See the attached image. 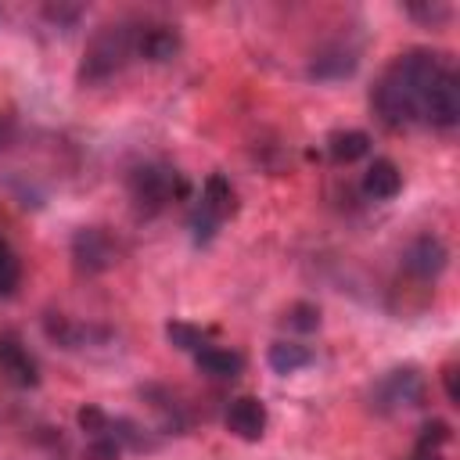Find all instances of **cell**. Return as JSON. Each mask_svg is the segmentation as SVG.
<instances>
[{"mask_svg": "<svg viewBox=\"0 0 460 460\" xmlns=\"http://www.w3.org/2000/svg\"><path fill=\"white\" fill-rule=\"evenodd\" d=\"M449 68L446 54H435V50H406L399 58L388 61V68L377 75L374 90H370V108L374 115L392 126V129H402V126H413L420 122V104H424V93L428 86Z\"/></svg>", "mask_w": 460, "mask_h": 460, "instance_id": "6da1fadb", "label": "cell"}, {"mask_svg": "<svg viewBox=\"0 0 460 460\" xmlns=\"http://www.w3.org/2000/svg\"><path fill=\"white\" fill-rule=\"evenodd\" d=\"M137 36H140V22H111L101 25L79 61V83H104L115 72H122L133 58H137Z\"/></svg>", "mask_w": 460, "mask_h": 460, "instance_id": "7a4b0ae2", "label": "cell"}, {"mask_svg": "<svg viewBox=\"0 0 460 460\" xmlns=\"http://www.w3.org/2000/svg\"><path fill=\"white\" fill-rule=\"evenodd\" d=\"M183 190H187L183 176H180L176 169L162 165V162H144V165H137V169L129 172V198H133L137 212H144V216L162 212V208H165L176 194H183Z\"/></svg>", "mask_w": 460, "mask_h": 460, "instance_id": "3957f363", "label": "cell"}, {"mask_svg": "<svg viewBox=\"0 0 460 460\" xmlns=\"http://www.w3.org/2000/svg\"><path fill=\"white\" fill-rule=\"evenodd\" d=\"M230 212H234V187H230L226 176L212 172V176L205 180V187H201V198H198L194 212H190L194 241H198V244H208Z\"/></svg>", "mask_w": 460, "mask_h": 460, "instance_id": "277c9868", "label": "cell"}, {"mask_svg": "<svg viewBox=\"0 0 460 460\" xmlns=\"http://www.w3.org/2000/svg\"><path fill=\"white\" fill-rule=\"evenodd\" d=\"M420 399H424V377L417 374V367L388 370L370 392V406L381 413H392L402 406H420Z\"/></svg>", "mask_w": 460, "mask_h": 460, "instance_id": "5b68a950", "label": "cell"}, {"mask_svg": "<svg viewBox=\"0 0 460 460\" xmlns=\"http://www.w3.org/2000/svg\"><path fill=\"white\" fill-rule=\"evenodd\" d=\"M420 122L435 129H453L460 122V75L453 72V65L428 86L420 104Z\"/></svg>", "mask_w": 460, "mask_h": 460, "instance_id": "8992f818", "label": "cell"}, {"mask_svg": "<svg viewBox=\"0 0 460 460\" xmlns=\"http://www.w3.org/2000/svg\"><path fill=\"white\" fill-rule=\"evenodd\" d=\"M119 259V244L104 226H83L72 237V262L79 273H104Z\"/></svg>", "mask_w": 460, "mask_h": 460, "instance_id": "52a82bcc", "label": "cell"}, {"mask_svg": "<svg viewBox=\"0 0 460 460\" xmlns=\"http://www.w3.org/2000/svg\"><path fill=\"white\" fill-rule=\"evenodd\" d=\"M446 262H449V248H446L435 234L413 237V241L406 244V252H402V270H406L410 277H417V280H435V277L446 270Z\"/></svg>", "mask_w": 460, "mask_h": 460, "instance_id": "ba28073f", "label": "cell"}, {"mask_svg": "<svg viewBox=\"0 0 460 460\" xmlns=\"http://www.w3.org/2000/svg\"><path fill=\"white\" fill-rule=\"evenodd\" d=\"M266 406H262V399H255V395H237V399H230V406H226V428L237 435V438H244V442H259L262 435H266Z\"/></svg>", "mask_w": 460, "mask_h": 460, "instance_id": "9c48e42d", "label": "cell"}, {"mask_svg": "<svg viewBox=\"0 0 460 460\" xmlns=\"http://www.w3.org/2000/svg\"><path fill=\"white\" fill-rule=\"evenodd\" d=\"M0 370H4V377L11 381V385H18V388H29V385H36L40 381V374H36V359L29 356V349L18 341V334H0Z\"/></svg>", "mask_w": 460, "mask_h": 460, "instance_id": "30bf717a", "label": "cell"}, {"mask_svg": "<svg viewBox=\"0 0 460 460\" xmlns=\"http://www.w3.org/2000/svg\"><path fill=\"white\" fill-rule=\"evenodd\" d=\"M176 50H180V32L172 25H162V22H144L140 25L137 58H144L151 65H162V61H172Z\"/></svg>", "mask_w": 460, "mask_h": 460, "instance_id": "8fae6325", "label": "cell"}, {"mask_svg": "<svg viewBox=\"0 0 460 460\" xmlns=\"http://www.w3.org/2000/svg\"><path fill=\"white\" fill-rule=\"evenodd\" d=\"M363 190L374 201H392L402 190V172L392 158H374L370 169L363 172Z\"/></svg>", "mask_w": 460, "mask_h": 460, "instance_id": "7c38bea8", "label": "cell"}, {"mask_svg": "<svg viewBox=\"0 0 460 460\" xmlns=\"http://www.w3.org/2000/svg\"><path fill=\"white\" fill-rule=\"evenodd\" d=\"M194 363L201 374L208 377H219V381H234L241 370H244V356L234 352V349H223V345H205L194 352Z\"/></svg>", "mask_w": 460, "mask_h": 460, "instance_id": "4fadbf2b", "label": "cell"}, {"mask_svg": "<svg viewBox=\"0 0 460 460\" xmlns=\"http://www.w3.org/2000/svg\"><path fill=\"white\" fill-rule=\"evenodd\" d=\"M356 50H349V47H327V50H320L316 58H313V65H309V75L313 79H345V75H352L356 72Z\"/></svg>", "mask_w": 460, "mask_h": 460, "instance_id": "5bb4252c", "label": "cell"}, {"mask_svg": "<svg viewBox=\"0 0 460 460\" xmlns=\"http://www.w3.org/2000/svg\"><path fill=\"white\" fill-rule=\"evenodd\" d=\"M327 151L338 165H349V162H356L370 151V137L363 129H338V133L327 137Z\"/></svg>", "mask_w": 460, "mask_h": 460, "instance_id": "9a60e30c", "label": "cell"}, {"mask_svg": "<svg viewBox=\"0 0 460 460\" xmlns=\"http://www.w3.org/2000/svg\"><path fill=\"white\" fill-rule=\"evenodd\" d=\"M266 359H270V367L277 374H295V370H302V367L313 363V349H305L298 341H277V345H270V356Z\"/></svg>", "mask_w": 460, "mask_h": 460, "instance_id": "2e32d148", "label": "cell"}, {"mask_svg": "<svg viewBox=\"0 0 460 460\" xmlns=\"http://www.w3.org/2000/svg\"><path fill=\"white\" fill-rule=\"evenodd\" d=\"M165 338H169V345H176V349H183V352H198V349L208 345V341H205V331L194 327V323H187V320H169V323H165Z\"/></svg>", "mask_w": 460, "mask_h": 460, "instance_id": "e0dca14e", "label": "cell"}, {"mask_svg": "<svg viewBox=\"0 0 460 460\" xmlns=\"http://www.w3.org/2000/svg\"><path fill=\"white\" fill-rule=\"evenodd\" d=\"M22 280V262L14 255V248L0 237V298H7Z\"/></svg>", "mask_w": 460, "mask_h": 460, "instance_id": "ac0fdd59", "label": "cell"}, {"mask_svg": "<svg viewBox=\"0 0 460 460\" xmlns=\"http://www.w3.org/2000/svg\"><path fill=\"white\" fill-rule=\"evenodd\" d=\"M453 438V431H449V424L446 420H431V424H424L420 428V438H417V449H428V453H438L446 442Z\"/></svg>", "mask_w": 460, "mask_h": 460, "instance_id": "d6986e66", "label": "cell"}, {"mask_svg": "<svg viewBox=\"0 0 460 460\" xmlns=\"http://www.w3.org/2000/svg\"><path fill=\"white\" fill-rule=\"evenodd\" d=\"M79 428L93 438V435H108L111 431V417L101 410V406H83L79 410Z\"/></svg>", "mask_w": 460, "mask_h": 460, "instance_id": "ffe728a7", "label": "cell"}, {"mask_svg": "<svg viewBox=\"0 0 460 460\" xmlns=\"http://www.w3.org/2000/svg\"><path fill=\"white\" fill-rule=\"evenodd\" d=\"M119 453H122V446H119V438L111 431L108 435H93L86 442V460H119Z\"/></svg>", "mask_w": 460, "mask_h": 460, "instance_id": "44dd1931", "label": "cell"}, {"mask_svg": "<svg viewBox=\"0 0 460 460\" xmlns=\"http://www.w3.org/2000/svg\"><path fill=\"white\" fill-rule=\"evenodd\" d=\"M288 327H295V331H316L320 327V309L309 305V302L291 305L288 309Z\"/></svg>", "mask_w": 460, "mask_h": 460, "instance_id": "7402d4cb", "label": "cell"}, {"mask_svg": "<svg viewBox=\"0 0 460 460\" xmlns=\"http://www.w3.org/2000/svg\"><path fill=\"white\" fill-rule=\"evenodd\" d=\"M406 11H410L413 18H420V22H431V25L449 18V7H446V4H424V7H406Z\"/></svg>", "mask_w": 460, "mask_h": 460, "instance_id": "603a6c76", "label": "cell"}, {"mask_svg": "<svg viewBox=\"0 0 460 460\" xmlns=\"http://www.w3.org/2000/svg\"><path fill=\"white\" fill-rule=\"evenodd\" d=\"M442 385H446V399L453 406H460V385H456V363H446L442 367Z\"/></svg>", "mask_w": 460, "mask_h": 460, "instance_id": "cb8c5ba5", "label": "cell"}, {"mask_svg": "<svg viewBox=\"0 0 460 460\" xmlns=\"http://www.w3.org/2000/svg\"><path fill=\"white\" fill-rule=\"evenodd\" d=\"M11 137H14V126H11V119L0 111V151L11 144Z\"/></svg>", "mask_w": 460, "mask_h": 460, "instance_id": "d4e9b609", "label": "cell"}, {"mask_svg": "<svg viewBox=\"0 0 460 460\" xmlns=\"http://www.w3.org/2000/svg\"><path fill=\"white\" fill-rule=\"evenodd\" d=\"M410 460H442V456H438V453H428V449H417Z\"/></svg>", "mask_w": 460, "mask_h": 460, "instance_id": "484cf974", "label": "cell"}]
</instances>
